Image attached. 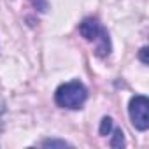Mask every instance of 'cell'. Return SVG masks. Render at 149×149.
<instances>
[{
    "label": "cell",
    "mask_w": 149,
    "mask_h": 149,
    "mask_svg": "<svg viewBox=\"0 0 149 149\" xmlns=\"http://www.w3.org/2000/svg\"><path fill=\"white\" fill-rule=\"evenodd\" d=\"M79 33L88 40L95 42V54L100 58H105L111 54V39L107 30L102 26V23L97 18H86L79 23Z\"/></svg>",
    "instance_id": "obj_1"
},
{
    "label": "cell",
    "mask_w": 149,
    "mask_h": 149,
    "mask_svg": "<svg viewBox=\"0 0 149 149\" xmlns=\"http://www.w3.org/2000/svg\"><path fill=\"white\" fill-rule=\"evenodd\" d=\"M86 98H88V90H86V86L79 79L65 83V84L58 86L56 91H54L56 105L63 107V109H70V111L81 109L84 105Z\"/></svg>",
    "instance_id": "obj_2"
},
{
    "label": "cell",
    "mask_w": 149,
    "mask_h": 149,
    "mask_svg": "<svg viewBox=\"0 0 149 149\" xmlns=\"http://www.w3.org/2000/svg\"><path fill=\"white\" fill-rule=\"evenodd\" d=\"M128 114H130L132 125L139 132H146L149 128V100L144 95H135L130 98Z\"/></svg>",
    "instance_id": "obj_3"
},
{
    "label": "cell",
    "mask_w": 149,
    "mask_h": 149,
    "mask_svg": "<svg viewBox=\"0 0 149 149\" xmlns=\"http://www.w3.org/2000/svg\"><path fill=\"white\" fill-rule=\"evenodd\" d=\"M125 146V133L121 128H116L114 133H112V139H111V147L114 149H121Z\"/></svg>",
    "instance_id": "obj_4"
},
{
    "label": "cell",
    "mask_w": 149,
    "mask_h": 149,
    "mask_svg": "<svg viewBox=\"0 0 149 149\" xmlns=\"http://www.w3.org/2000/svg\"><path fill=\"white\" fill-rule=\"evenodd\" d=\"M98 132H100V135H109L111 132H112V119L109 118V116H105V118H102V123H100V128H98Z\"/></svg>",
    "instance_id": "obj_5"
},
{
    "label": "cell",
    "mask_w": 149,
    "mask_h": 149,
    "mask_svg": "<svg viewBox=\"0 0 149 149\" xmlns=\"http://www.w3.org/2000/svg\"><path fill=\"white\" fill-rule=\"evenodd\" d=\"M42 147H70V144L65 140H58V139H46L42 142Z\"/></svg>",
    "instance_id": "obj_6"
},
{
    "label": "cell",
    "mask_w": 149,
    "mask_h": 149,
    "mask_svg": "<svg viewBox=\"0 0 149 149\" xmlns=\"http://www.w3.org/2000/svg\"><path fill=\"white\" fill-rule=\"evenodd\" d=\"M32 4L40 11V13H46L49 9V4H47V0H32Z\"/></svg>",
    "instance_id": "obj_7"
},
{
    "label": "cell",
    "mask_w": 149,
    "mask_h": 149,
    "mask_svg": "<svg viewBox=\"0 0 149 149\" xmlns=\"http://www.w3.org/2000/svg\"><path fill=\"white\" fill-rule=\"evenodd\" d=\"M147 53H149V51H147V47H142V49H140V53H139V58H140V61H142L144 65H147V63H149V60H147Z\"/></svg>",
    "instance_id": "obj_8"
},
{
    "label": "cell",
    "mask_w": 149,
    "mask_h": 149,
    "mask_svg": "<svg viewBox=\"0 0 149 149\" xmlns=\"http://www.w3.org/2000/svg\"><path fill=\"white\" fill-rule=\"evenodd\" d=\"M6 111V102H4V98L2 97H0V114H2Z\"/></svg>",
    "instance_id": "obj_9"
}]
</instances>
